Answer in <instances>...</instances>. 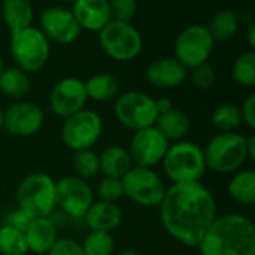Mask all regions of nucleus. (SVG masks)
Masks as SVG:
<instances>
[{
	"label": "nucleus",
	"instance_id": "1",
	"mask_svg": "<svg viewBox=\"0 0 255 255\" xmlns=\"http://www.w3.org/2000/svg\"><path fill=\"white\" fill-rule=\"evenodd\" d=\"M158 208L164 230L185 247H199L217 218L215 197L202 182L172 184Z\"/></svg>",
	"mask_w": 255,
	"mask_h": 255
},
{
	"label": "nucleus",
	"instance_id": "2",
	"mask_svg": "<svg viewBox=\"0 0 255 255\" xmlns=\"http://www.w3.org/2000/svg\"><path fill=\"white\" fill-rule=\"evenodd\" d=\"M200 255H255V227L242 214L217 217L199 247Z\"/></svg>",
	"mask_w": 255,
	"mask_h": 255
},
{
	"label": "nucleus",
	"instance_id": "3",
	"mask_svg": "<svg viewBox=\"0 0 255 255\" xmlns=\"http://www.w3.org/2000/svg\"><path fill=\"white\" fill-rule=\"evenodd\" d=\"M161 164L164 175L172 184L200 182L208 170L203 148L190 140H179L172 143Z\"/></svg>",
	"mask_w": 255,
	"mask_h": 255
},
{
	"label": "nucleus",
	"instance_id": "4",
	"mask_svg": "<svg viewBox=\"0 0 255 255\" xmlns=\"http://www.w3.org/2000/svg\"><path fill=\"white\" fill-rule=\"evenodd\" d=\"M206 169L229 175L238 172L247 161V136L238 131L218 133L203 148Z\"/></svg>",
	"mask_w": 255,
	"mask_h": 255
},
{
	"label": "nucleus",
	"instance_id": "5",
	"mask_svg": "<svg viewBox=\"0 0 255 255\" xmlns=\"http://www.w3.org/2000/svg\"><path fill=\"white\" fill-rule=\"evenodd\" d=\"M9 46L16 67L27 75L43 69L51 55V42L33 25L10 34Z\"/></svg>",
	"mask_w": 255,
	"mask_h": 255
},
{
	"label": "nucleus",
	"instance_id": "6",
	"mask_svg": "<svg viewBox=\"0 0 255 255\" xmlns=\"http://www.w3.org/2000/svg\"><path fill=\"white\" fill-rule=\"evenodd\" d=\"M99 43L103 52L115 61H131L143 48L142 34L133 24L114 19L99 31Z\"/></svg>",
	"mask_w": 255,
	"mask_h": 255
},
{
	"label": "nucleus",
	"instance_id": "7",
	"mask_svg": "<svg viewBox=\"0 0 255 255\" xmlns=\"http://www.w3.org/2000/svg\"><path fill=\"white\" fill-rule=\"evenodd\" d=\"M114 114L121 126L133 131L152 127L158 118L155 99L136 90L126 91L117 97Z\"/></svg>",
	"mask_w": 255,
	"mask_h": 255
},
{
	"label": "nucleus",
	"instance_id": "8",
	"mask_svg": "<svg viewBox=\"0 0 255 255\" xmlns=\"http://www.w3.org/2000/svg\"><path fill=\"white\" fill-rule=\"evenodd\" d=\"M18 206L34 217H48L55 209V181L46 173L27 175L16 190Z\"/></svg>",
	"mask_w": 255,
	"mask_h": 255
},
{
	"label": "nucleus",
	"instance_id": "9",
	"mask_svg": "<svg viewBox=\"0 0 255 255\" xmlns=\"http://www.w3.org/2000/svg\"><path fill=\"white\" fill-rule=\"evenodd\" d=\"M124 196L143 208L160 206L166 187L160 175L149 167L133 166L121 179Z\"/></svg>",
	"mask_w": 255,
	"mask_h": 255
},
{
	"label": "nucleus",
	"instance_id": "10",
	"mask_svg": "<svg viewBox=\"0 0 255 255\" xmlns=\"http://www.w3.org/2000/svg\"><path fill=\"white\" fill-rule=\"evenodd\" d=\"M215 42L203 24L185 27L175 40V58L188 70L208 63Z\"/></svg>",
	"mask_w": 255,
	"mask_h": 255
},
{
	"label": "nucleus",
	"instance_id": "11",
	"mask_svg": "<svg viewBox=\"0 0 255 255\" xmlns=\"http://www.w3.org/2000/svg\"><path fill=\"white\" fill-rule=\"evenodd\" d=\"M103 131V118L91 109H82L64 120L61 140L72 151L91 149Z\"/></svg>",
	"mask_w": 255,
	"mask_h": 255
},
{
	"label": "nucleus",
	"instance_id": "12",
	"mask_svg": "<svg viewBox=\"0 0 255 255\" xmlns=\"http://www.w3.org/2000/svg\"><path fill=\"white\" fill-rule=\"evenodd\" d=\"M94 203L90 184L78 176H64L55 181V208L72 218H84Z\"/></svg>",
	"mask_w": 255,
	"mask_h": 255
},
{
	"label": "nucleus",
	"instance_id": "13",
	"mask_svg": "<svg viewBox=\"0 0 255 255\" xmlns=\"http://www.w3.org/2000/svg\"><path fill=\"white\" fill-rule=\"evenodd\" d=\"M170 146V142L155 128V126L134 131L127 149L133 166L149 167L160 164Z\"/></svg>",
	"mask_w": 255,
	"mask_h": 255
},
{
	"label": "nucleus",
	"instance_id": "14",
	"mask_svg": "<svg viewBox=\"0 0 255 255\" xmlns=\"http://www.w3.org/2000/svg\"><path fill=\"white\" fill-rule=\"evenodd\" d=\"M49 42L69 45L78 40L81 27L76 22L72 10L64 6H48L40 12L39 27Z\"/></svg>",
	"mask_w": 255,
	"mask_h": 255
},
{
	"label": "nucleus",
	"instance_id": "15",
	"mask_svg": "<svg viewBox=\"0 0 255 255\" xmlns=\"http://www.w3.org/2000/svg\"><path fill=\"white\" fill-rule=\"evenodd\" d=\"M87 100L88 97L85 93L84 81L79 78L67 76L60 79L51 90L49 108L57 117L66 120L85 109Z\"/></svg>",
	"mask_w": 255,
	"mask_h": 255
},
{
	"label": "nucleus",
	"instance_id": "16",
	"mask_svg": "<svg viewBox=\"0 0 255 255\" xmlns=\"http://www.w3.org/2000/svg\"><path fill=\"white\" fill-rule=\"evenodd\" d=\"M45 121V114L40 106L33 102L19 100L10 105L3 115V127L7 133L18 137L36 134Z\"/></svg>",
	"mask_w": 255,
	"mask_h": 255
},
{
	"label": "nucleus",
	"instance_id": "17",
	"mask_svg": "<svg viewBox=\"0 0 255 255\" xmlns=\"http://www.w3.org/2000/svg\"><path fill=\"white\" fill-rule=\"evenodd\" d=\"M187 69L175 57L155 58L146 67V79L160 90L178 88L187 78Z\"/></svg>",
	"mask_w": 255,
	"mask_h": 255
},
{
	"label": "nucleus",
	"instance_id": "18",
	"mask_svg": "<svg viewBox=\"0 0 255 255\" xmlns=\"http://www.w3.org/2000/svg\"><path fill=\"white\" fill-rule=\"evenodd\" d=\"M70 10L81 30L100 31L112 21L109 0H78Z\"/></svg>",
	"mask_w": 255,
	"mask_h": 255
},
{
	"label": "nucleus",
	"instance_id": "19",
	"mask_svg": "<svg viewBox=\"0 0 255 255\" xmlns=\"http://www.w3.org/2000/svg\"><path fill=\"white\" fill-rule=\"evenodd\" d=\"M27 250L33 254H46L58 239L57 227L49 217H37L24 230Z\"/></svg>",
	"mask_w": 255,
	"mask_h": 255
},
{
	"label": "nucleus",
	"instance_id": "20",
	"mask_svg": "<svg viewBox=\"0 0 255 255\" xmlns=\"http://www.w3.org/2000/svg\"><path fill=\"white\" fill-rule=\"evenodd\" d=\"M84 221L90 227V232L112 233L120 227L123 221V212L117 203L94 202L85 212Z\"/></svg>",
	"mask_w": 255,
	"mask_h": 255
},
{
	"label": "nucleus",
	"instance_id": "21",
	"mask_svg": "<svg viewBox=\"0 0 255 255\" xmlns=\"http://www.w3.org/2000/svg\"><path fill=\"white\" fill-rule=\"evenodd\" d=\"M0 13L10 34L31 27L34 16L33 6L27 0H4L0 3Z\"/></svg>",
	"mask_w": 255,
	"mask_h": 255
},
{
	"label": "nucleus",
	"instance_id": "22",
	"mask_svg": "<svg viewBox=\"0 0 255 255\" xmlns=\"http://www.w3.org/2000/svg\"><path fill=\"white\" fill-rule=\"evenodd\" d=\"M99 164L105 178L112 179H123L126 173L133 167L128 151L120 145H112L103 149L99 155Z\"/></svg>",
	"mask_w": 255,
	"mask_h": 255
},
{
	"label": "nucleus",
	"instance_id": "23",
	"mask_svg": "<svg viewBox=\"0 0 255 255\" xmlns=\"http://www.w3.org/2000/svg\"><path fill=\"white\" fill-rule=\"evenodd\" d=\"M154 126L169 142L170 140L179 142L184 140V137L190 133L191 121L184 111L173 108L169 112L158 115Z\"/></svg>",
	"mask_w": 255,
	"mask_h": 255
},
{
	"label": "nucleus",
	"instance_id": "24",
	"mask_svg": "<svg viewBox=\"0 0 255 255\" xmlns=\"http://www.w3.org/2000/svg\"><path fill=\"white\" fill-rule=\"evenodd\" d=\"M87 97L94 102H109L118 97L120 84L111 73H96L84 81Z\"/></svg>",
	"mask_w": 255,
	"mask_h": 255
},
{
	"label": "nucleus",
	"instance_id": "25",
	"mask_svg": "<svg viewBox=\"0 0 255 255\" xmlns=\"http://www.w3.org/2000/svg\"><path fill=\"white\" fill-rule=\"evenodd\" d=\"M214 42H227L233 39L239 30V15L233 9L218 10L206 25Z\"/></svg>",
	"mask_w": 255,
	"mask_h": 255
},
{
	"label": "nucleus",
	"instance_id": "26",
	"mask_svg": "<svg viewBox=\"0 0 255 255\" xmlns=\"http://www.w3.org/2000/svg\"><path fill=\"white\" fill-rule=\"evenodd\" d=\"M30 88L31 84L28 75L18 67L3 69V72L0 73V93H3L4 96L19 102L28 94Z\"/></svg>",
	"mask_w": 255,
	"mask_h": 255
},
{
	"label": "nucleus",
	"instance_id": "27",
	"mask_svg": "<svg viewBox=\"0 0 255 255\" xmlns=\"http://www.w3.org/2000/svg\"><path fill=\"white\" fill-rule=\"evenodd\" d=\"M230 197L244 205L253 206L255 202V173L254 170H241L229 182Z\"/></svg>",
	"mask_w": 255,
	"mask_h": 255
},
{
	"label": "nucleus",
	"instance_id": "28",
	"mask_svg": "<svg viewBox=\"0 0 255 255\" xmlns=\"http://www.w3.org/2000/svg\"><path fill=\"white\" fill-rule=\"evenodd\" d=\"M212 124L220 133L236 131L242 124L241 108L235 103H223L212 112Z\"/></svg>",
	"mask_w": 255,
	"mask_h": 255
},
{
	"label": "nucleus",
	"instance_id": "29",
	"mask_svg": "<svg viewBox=\"0 0 255 255\" xmlns=\"http://www.w3.org/2000/svg\"><path fill=\"white\" fill-rule=\"evenodd\" d=\"M233 81L245 88H253L255 85V54L248 51L241 54L232 66Z\"/></svg>",
	"mask_w": 255,
	"mask_h": 255
},
{
	"label": "nucleus",
	"instance_id": "30",
	"mask_svg": "<svg viewBox=\"0 0 255 255\" xmlns=\"http://www.w3.org/2000/svg\"><path fill=\"white\" fill-rule=\"evenodd\" d=\"M27 253L24 232L9 224L0 226V255H25Z\"/></svg>",
	"mask_w": 255,
	"mask_h": 255
},
{
	"label": "nucleus",
	"instance_id": "31",
	"mask_svg": "<svg viewBox=\"0 0 255 255\" xmlns=\"http://www.w3.org/2000/svg\"><path fill=\"white\" fill-rule=\"evenodd\" d=\"M81 247L85 255H114L115 241L112 233L90 232Z\"/></svg>",
	"mask_w": 255,
	"mask_h": 255
},
{
	"label": "nucleus",
	"instance_id": "32",
	"mask_svg": "<svg viewBox=\"0 0 255 255\" xmlns=\"http://www.w3.org/2000/svg\"><path fill=\"white\" fill-rule=\"evenodd\" d=\"M75 176L87 181L90 178H94L100 172V164H99V154L94 152L93 149H82L76 151L72 160Z\"/></svg>",
	"mask_w": 255,
	"mask_h": 255
},
{
	"label": "nucleus",
	"instance_id": "33",
	"mask_svg": "<svg viewBox=\"0 0 255 255\" xmlns=\"http://www.w3.org/2000/svg\"><path fill=\"white\" fill-rule=\"evenodd\" d=\"M124 196L121 179L103 178L97 185V197L99 202L106 203H117Z\"/></svg>",
	"mask_w": 255,
	"mask_h": 255
},
{
	"label": "nucleus",
	"instance_id": "34",
	"mask_svg": "<svg viewBox=\"0 0 255 255\" xmlns=\"http://www.w3.org/2000/svg\"><path fill=\"white\" fill-rule=\"evenodd\" d=\"M191 82L199 90H209L217 82V72L215 67L209 63L200 64L191 69Z\"/></svg>",
	"mask_w": 255,
	"mask_h": 255
},
{
	"label": "nucleus",
	"instance_id": "35",
	"mask_svg": "<svg viewBox=\"0 0 255 255\" xmlns=\"http://www.w3.org/2000/svg\"><path fill=\"white\" fill-rule=\"evenodd\" d=\"M111 4V13L114 21L120 22H130L137 13V4L134 0H112Z\"/></svg>",
	"mask_w": 255,
	"mask_h": 255
},
{
	"label": "nucleus",
	"instance_id": "36",
	"mask_svg": "<svg viewBox=\"0 0 255 255\" xmlns=\"http://www.w3.org/2000/svg\"><path fill=\"white\" fill-rule=\"evenodd\" d=\"M46 255H85L81 244L69 238H58Z\"/></svg>",
	"mask_w": 255,
	"mask_h": 255
},
{
	"label": "nucleus",
	"instance_id": "37",
	"mask_svg": "<svg viewBox=\"0 0 255 255\" xmlns=\"http://www.w3.org/2000/svg\"><path fill=\"white\" fill-rule=\"evenodd\" d=\"M34 218H37V217L31 215L30 212H27V211H24V209H21V208H18V209L12 211V212L9 214L7 223H6V224L12 226V227L18 229V230H21V232H24V230L30 226V223H31Z\"/></svg>",
	"mask_w": 255,
	"mask_h": 255
},
{
	"label": "nucleus",
	"instance_id": "38",
	"mask_svg": "<svg viewBox=\"0 0 255 255\" xmlns=\"http://www.w3.org/2000/svg\"><path fill=\"white\" fill-rule=\"evenodd\" d=\"M241 108V115H242V123H245L251 130L255 128V94L251 93L242 103Z\"/></svg>",
	"mask_w": 255,
	"mask_h": 255
},
{
	"label": "nucleus",
	"instance_id": "39",
	"mask_svg": "<svg viewBox=\"0 0 255 255\" xmlns=\"http://www.w3.org/2000/svg\"><path fill=\"white\" fill-rule=\"evenodd\" d=\"M155 108H157L158 115H163V114L169 112L170 109H173V103H172V100H170V99H167V97H161V99L155 100Z\"/></svg>",
	"mask_w": 255,
	"mask_h": 255
},
{
	"label": "nucleus",
	"instance_id": "40",
	"mask_svg": "<svg viewBox=\"0 0 255 255\" xmlns=\"http://www.w3.org/2000/svg\"><path fill=\"white\" fill-rule=\"evenodd\" d=\"M247 154L248 160H255V137L247 136Z\"/></svg>",
	"mask_w": 255,
	"mask_h": 255
},
{
	"label": "nucleus",
	"instance_id": "41",
	"mask_svg": "<svg viewBox=\"0 0 255 255\" xmlns=\"http://www.w3.org/2000/svg\"><path fill=\"white\" fill-rule=\"evenodd\" d=\"M247 39H248V45H250L251 51H254V48H255V22H251V24L248 25Z\"/></svg>",
	"mask_w": 255,
	"mask_h": 255
},
{
	"label": "nucleus",
	"instance_id": "42",
	"mask_svg": "<svg viewBox=\"0 0 255 255\" xmlns=\"http://www.w3.org/2000/svg\"><path fill=\"white\" fill-rule=\"evenodd\" d=\"M115 255H140L139 253H136V251H131V250H127V251H123V253H118V254Z\"/></svg>",
	"mask_w": 255,
	"mask_h": 255
},
{
	"label": "nucleus",
	"instance_id": "43",
	"mask_svg": "<svg viewBox=\"0 0 255 255\" xmlns=\"http://www.w3.org/2000/svg\"><path fill=\"white\" fill-rule=\"evenodd\" d=\"M3 115H4V111H3V108L0 106V128L3 127Z\"/></svg>",
	"mask_w": 255,
	"mask_h": 255
},
{
	"label": "nucleus",
	"instance_id": "44",
	"mask_svg": "<svg viewBox=\"0 0 255 255\" xmlns=\"http://www.w3.org/2000/svg\"><path fill=\"white\" fill-rule=\"evenodd\" d=\"M3 69H4V67H3V60H1V55H0V73L3 72Z\"/></svg>",
	"mask_w": 255,
	"mask_h": 255
},
{
	"label": "nucleus",
	"instance_id": "45",
	"mask_svg": "<svg viewBox=\"0 0 255 255\" xmlns=\"http://www.w3.org/2000/svg\"><path fill=\"white\" fill-rule=\"evenodd\" d=\"M0 19H1V13H0Z\"/></svg>",
	"mask_w": 255,
	"mask_h": 255
},
{
	"label": "nucleus",
	"instance_id": "46",
	"mask_svg": "<svg viewBox=\"0 0 255 255\" xmlns=\"http://www.w3.org/2000/svg\"><path fill=\"white\" fill-rule=\"evenodd\" d=\"M199 255H200V254H199Z\"/></svg>",
	"mask_w": 255,
	"mask_h": 255
}]
</instances>
